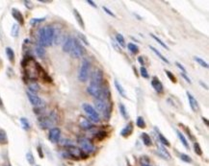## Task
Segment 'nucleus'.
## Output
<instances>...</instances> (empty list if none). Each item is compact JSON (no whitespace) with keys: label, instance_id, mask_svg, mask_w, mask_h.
Here are the masks:
<instances>
[{"label":"nucleus","instance_id":"obj_1","mask_svg":"<svg viewBox=\"0 0 209 166\" xmlns=\"http://www.w3.org/2000/svg\"><path fill=\"white\" fill-rule=\"evenodd\" d=\"M53 36H54V28L51 26L42 27L38 32L39 43L42 47L50 46L53 43Z\"/></svg>","mask_w":209,"mask_h":166},{"label":"nucleus","instance_id":"obj_2","mask_svg":"<svg viewBox=\"0 0 209 166\" xmlns=\"http://www.w3.org/2000/svg\"><path fill=\"white\" fill-rule=\"evenodd\" d=\"M95 109L97 111L98 114H101L104 118L108 120L111 116L112 112V105L111 101H102L95 99Z\"/></svg>","mask_w":209,"mask_h":166},{"label":"nucleus","instance_id":"obj_3","mask_svg":"<svg viewBox=\"0 0 209 166\" xmlns=\"http://www.w3.org/2000/svg\"><path fill=\"white\" fill-rule=\"evenodd\" d=\"M39 125L42 129H47L53 127L58 122V115L55 111L50 112L47 115H44L39 118Z\"/></svg>","mask_w":209,"mask_h":166},{"label":"nucleus","instance_id":"obj_4","mask_svg":"<svg viewBox=\"0 0 209 166\" xmlns=\"http://www.w3.org/2000/svg\"><path fill=\"white\" fill-rule=\"evenodd\" d=\"M86 53V49L84 46L82 45V43L80 41H78V39H74L73 41V44H72V47L71 49V51H69V54L72 58L74 59H78L82 57L83 55H84Z\"/></svg>","mask_w":209,"mask_h":166},{"label":"nucleus","instance_id":"obj_5","mask_svg":"<svg viewBox=\"0 0 209 166\" xmlns=\"http://www.w3.org/2000/svg\"><path fill=\"white\" fill-rule=\"evenodd\" d=\"M89 73H90V62L88 60L83 59L78 72V80L81 82H86L89 78Z\"/></svg>","mask_w":209,"mask_h":166},{"label":"nucleus","instance_id":"obj_6","mask_svg":"<svg viewBox=\"0 0 209 166\" xmlns=\"http://www.w3.org/2000/svg\"><path fill=\"white\" fill-rule=\"evenodd\" d=\"M82 108L84 109V111L87 113V115L90 117V119L95 122V123H98L100 121V116L97 113V111H95V108L92 107V105L90 104H87V103H85V104L82 105Z\"/></svg>","mask_w":209,"mask_h":166},{"label":"nucleus","instance_id":"obj_7","mask_svg":"<svg viewBox=\"0 0 209 166\" xmlns=\"http://www.w3.org/2000/svg\"><path fill=\"white\" fill-rule=\"evenodd\" d=\"M103 71L101 69H95V70L92 72V77H91V83L90 85H97V87H103Z\"/></svg>","mask_w":209,"mask_h":166},{"label":"nucleus","instance_id":"obj_8","mask_svg":"<svg viewBox=\"0 0 209 166\" xmlns=\"http://www.w3.org/2000/svg\"><path fill=\"white\" fill-rule=\"evenodd\" d=\"M78 144L80 146V148L82 149L83 152L90 154V153L95 151V146L92 143V141L90 139L86 137H80L78 139Z\"/></svg>","mask_w":209,"mask_h":166},{"label":"nucleus","instance_id":"obj_9","mask_svg":"<svg viewBox=\"0 0 209 166\" xmlns=\"http://www.w3.org/2000/svg\"><path fill=\"white\" fill-rule=\"evenodd\" d=\"M27 97L29 99L30 103H31L33 106H35V107H37V108L42 107V104H44V102H42V99L40 98L39 96L36 95L35 93H32V92L27 91Z\"/></svg>","mask_w":209,"mask_h":166},{"label":"nucleus","instance_id":"obj_10","mask_svg":"<svg viewBox=\"0 0 209 166\" xmlns=\"http://www.w3.org/2000/svg\"><path fill=\"white\" fill-rule=\"evenodd\" d=\"M60 137H61V130L59 128H52L50 131H49V135L48 138L49 140L53 143H57L60 140Z\"/></svg>","mask_w":209,"mask_h":166},{"label":"nucleus","instance_id":"obj_11","mask_svg":"<svg viewBox=\"0 0 209 166\" xmlns=\"http://www.w3.org/2000/svg\"><path fill=\"white\" fill-rule=\"evenodd\" d=\"M68 153L71 158H75L86 157V155H84V152H83L81 149L75 147V146H71V147H68Z\"/></svg>","mask_w":209,"mask_h":166},{"label":"nucleus","instance_id":"obj_12","mask_svg":"<svg viewBox=\"0 0 209 166\" xmlns=\"http://www.w3.org/2000/svg\"><path fill=\"white\" fill-rule=\"evenodd\" d=\"M151 85L152 88H154V90L157 92V93H162L164 91V87L163 84L161 83V81L159 80L156 76H154L151 80Z\"/></svg>","mask_w":209,"mask_h":166},{"label":"nucleus","instance_id":"obj_13","mask_svg":"<svg viewBox=\"0 0 209 166\" xmlns=\"http://www.w3.org/2000/svg\"><path fill=\"white\" fill-rule=\"evenodd\" d=\"M187 94V97H188V100H189V105H190V107L192 109V111L197 112L198 111V101L196 100L195 97L193 95H192L190 92L187 91L186 92Z\"/></svg>","mask_w":209,"mask_h":166},{"label":"nucleus","instance_id":"obj_14","mask_svg":"<svg viewBox=\"0 0 209 166\" xmlns=\"http://www.w3.org/2000/svg\"><path fill=\"white\" fill-rule=\"evenodd\" d=\"M73 41H74V38L68 36L64 41V43H63V51L69 53V51H71V49L72 47V44H73Z\"/></svg>","mask_w":209,"mask_h":166},{"label":"nucleus","instance_id":"obj_15","mask_svg":"<svg viewBox=\"0 0 209 166\" xmlns=\"http://www.w3.org/2000/svg\"><path fill=\"white\" fill-rule=\"evenodd\" d=\"M12 15H13V18H14L20 25L24 24V18H23L22 14L18 11V10H16L15 8L12 9Z\"/></svg>","mask_w":209,"mask_h":166},{"label":"nucleus","instance_id":"obj_16","mask_svg":"<svg viewBox=\"0 0 209 166\" xmlns=\"http://www.w3.org/2000/svg\"><path fill=\"white\" fill-rule=\"evenodd\" d=\"M132 132H133V123L130 122V123H128V124L125 126L124 129H122L121 132V137H127L132 134Z\"/></svg>","mask_w":209,"mask_h":166},{"label":"nucleus","instance_id":"obj_17","mask_svg":"<svg viewBox=\"0 0 209 166\" xmlns=\"http://www.w3.org/2000/svg\"><path fill=\"white\" fill-rule=\"evenodd\" d=\"M157 152L159 153V155H160L161 157H163V158H165V159H171V154L167 150H166V148L164 147V146L158 145L157 146Z\"/></svg>","mask_w":209,"mask_h":166},{"label":"nucleus","instance_id":"obj_18","mask_svg":"<svg viewBox=\"0 0 209 166\" xmlns=\"http://www.w3.org/2000/svg\"><path fill=\"white\" fill-rule=\"evenodd\" d=\"M63 34L60 29H54V36H53V42L56 44H59L62 41Z\"/></svg>","mask_w":209,"mask_h":166},{"label":"nucleus","instance_id":"obj_19","mask_svg":"<svg viewBox=\"0 0 209 166\" xmlns=\"http://www.w3.org/2000/svg\"><path fill=\"white\" fill-rule=\"evenodd\" d=\"M73 15H74V18L76 19V21H77V23L79 25L81 26V28L82 29H85V23H84V20H83V18H82V16L81 15L79 14L78 11L76 9L73 10Z\"/></svg>","mask_w":209,"mask_h":166},{"label":"nucleus","instance_id":"obj_20","mask_svg":"<svg viewBox=\"0 0 209 166\" xmlns=\"http://www.w3.org/2000/svg\"><path fill=\"white\" fill-rule=\"evenodd\" d=\"M80 127H81V129H83V130L88 131V130H91V129L94 127V126H92L91 121H89L88 119L83 118V120L80 121Z\"/></svg>","mask_w":209,"mask_h":166},{"label":"nucleus","instance_id":"obj_21","mask_svg":"<svg viewBox=\"0 0 209 166\" xmlns=\"http://www.w3.org/2000/svg\"><path fill=\"white\" fill-rule=\"evenodd\" d=\"M114 83H115V87H116V88H117V90H118V92L119 93V95L122 96L124 98H126V97H127V96H126V92H125L124 88H122V85L119 84V83L117 81V80H115Z\"/></svg>","mask_w":209,"mask_h":166},{"label":"nucleus","instance_id":"obj_22","mask_svg":"<svg viewBox=\"0 0 209 166\" xmlns=\"http://www.w3.org/2000/svg\"><path fill=\"white\" fill-rule=\"evenodd\" d=\"M177 137H178V138H179V140L181 141L182 145H183L186 149H189V148H190V146H189V143H188V141H187L186 137H184V134H182V132H181L180 131H177Z\"/></svg>","mask_w":209,"mask_h":166},{"label":"nucleus","instance_id":"obj_23","mask_svg":"<svg viewBox=\"0 0 209 166\" xmlns=\"http://www.w3.org/2000/svg\"><path fill=\"white\" fill-rule=\"evenodd\" d=\"M149 48H150L151 50L155 53V55H156L158 58H160V59H161L162 61H163L164 62H166V64H170V62H169V60H168L167 58H165L164 56H163V54H162V53H161L160 51H159V50H157L156 48H154L153 46H150V45H149Z\"/></svg>","mask_w":209,"mask_h":166},{"label":"nucleus","instance_id":"obj_24","mask_svg":"<svg viewBox=\"0 0 209 166\" xmlns=\"http://www.w3.org/2000/svg\"><path fill=\"white\" fill-rule=\"evenodd\" d=\"M28 88H29V91L32 92V93H37L38 91H40V85H38V83L36 82H32L28 84Z\"/></svg>","mask_w":209,"mask_h":166},{"label":"nucleus","instance_id":"obj_25","mask_svg":"<svg viewBox=\"0 0 209 166\" xmlns=\"http://www.w3.org/2000/svg\"><path fill=\"white\" fill-rule=\"evenodd\" d=\"M119 112H121V114L122 117H124V119H128V118H129V115H128L127 109H126L125 106L122 104V103H119Z\"/></svg>","mask_w":209,"mask_h":166},{"label":"nucleus","instance_id":"obj_26","mask_svg":"<svg viewBox=\"0 0 209 166\" xmlns=\"http://www.w3.org/2000/svg\"><path fill=\"white\" fill-rule=\"evenodd\" d=\"M35 52H36V54H37L38 57H40V58H44L45 56V53H46L44 47H42V46H41L40 44L36 46Z\"/></svg>","mask_w":209,"mask_h":166},{"label":"nucleus","instance_id":"obj_27","mask_svg":"<svg viewBox=\"0 0 209 166\" xmlns=\"http://www.w3.org/2000/svg\"><path fill=\"white\" fill-rule=\"evenodd\" d=\"M141 137L143 139V142H144V144L145 146H150L152 144V142H151V138L147 134V132H143V134H141Z\"/></svg>","mask_w":209,"mask_h":166},{"label":"nucleus","instance_id":"obj_28","mask_svg":"<svg viewBox=\"0 0 209 166\" xmlns=\"http://www.w3.org/2000/svg\"><path fill=\"white\" fill-rule=\"evenodd\" d=\"M6 55H7V57H8L10 62H15V52H14V50H13L11 47L6 48Z\"/></svg>","mask_w":209,"mask_h":166},{"label":"nucleus","instance_id":"obj_29","mask_svg":"<svg viewBox=\"0 0 209 166\" xmlns=\"http://www.w3.org/2000/svg\"><path fill=\"white\" fill-rule=\"evenodd\" d=\"M8 143V137L7 134L4 130L0 129V144H7Z\"/></svg>","mask_w":209,"mask_h":166},{"label":"nucleus","instance_id":"obj_30","mask_svg":"<svg viewBox=\"0 0 209 166\" xmlns=\"http://www.w3.org/2000/svg\"><path fill=\"white\" fill-rule=\"evenodd\" d=\"M116 41H117V43L119 45H121V47H125L126 44H125V39L124 38V36L121 34H117L116 35Z\"/></svg>","mask_w":209,"mask_h":166},{"label":"nucleus","instance_id":"obj_31","mask_svg":"<svg viewBox=\"0 0 209 166\" xmlns=\"http://www.w3.org/2000/svg\"><path fill=\"white\" fill-rule=\"evenodd\" d=\"M136 125L137 127H139L140 129H145V119L143 116H138L137 117V121H136Z\"/></svg>","mask_w":209,"mask_h":166},{"label":"nucleus","instance_id":"obj_32","mask_svg":"<svg viewBox=\"0 0 209 166\" xmlns=\"http://www.w3.org/2000/svg\"><path fill=\"white\" fill-rule=\"evenodd\" d=\"M127 48H128V50L131 53H133V54H137L139 52V46L136 45L135 43H132V42L127 44Z\"/></svg>","mask_w":209,"mask_h":166},{"label":"nucleus","instance_id":"obj_33","mask_svg":"<svg viewBox=\"0 0 209 166\" xmlns=\"http://www.w3.org/2000/svg\"><path fill=\"white\" fill-rule=\"evenodd\" d=\"M150 36H151V38H152V39H154V41H156L158 42V43H159V44H160V45L162 46V47H163V48H165V49H166V50H169V46H168L167 44H166V43H165V42H163V41H161V39H159V38H158V36H155V35H153V34H150Z\"/></svg>","mask_w":209,"mask_h":166},{"label":"nucleus","instance_id":"obj_34","mask_svg":"<svg viewBox=\"0 0 209 166\" xmlns=\"http://www.w3.org/2000/svg\"><path fill=\"white\" fill-rule=\"evenodd\" d=\"M156 131H157V130H156ZM157 132H158V137H159V141H160V142H161V143H162V144H163V145H166V146H170V142H169V140H168V139H167V138H166V137H164V135L161 134V132H158V131H157Z\"/></svg>","mask_w":209,"mask_h":166},{"label":"nucleus","instance_id":"obj_35","mask_svg":"<svg viewBox=\"0 0 209 166\" xmlns=\"http://www.w3.org/2000/svg\"><path fill=\"white\" fill-rule=\"evenodd\" d=\"M20 123L22 125V128L24 129V130H26V131L30 130V124H29V121L27 120V119L24 118V117L20 118Z\"/></svg>","mask_w":209,"mask_h":166},{"label":"nucleus","instance_id":"obj_36","mask_svg":"<svg viewBox=\"0 0 209 166\" xmlns=\"http://www.w3.org/2000/svg\"><path fill=\"white\" fill-rule=\"evenodd\" d=\"M194 60L196 62H198V64L200 65H201L202 67H205V68H208V64L206 62H204L203 60H202L201 58H200V57H194Z\"/></svg>","mask_w":209,"mask_h":166},{"label":"nucleus","instance_id":"obj_37","mask_svg":"<svg viewBox=\"0 0 209 166\" xmlns=\"http://www.w3.org/2000/svg\"><path fill=\"white\" fill-rule=\"evenodd\" d=\"M18 32H19V26L16 24V23H15L14 25H13V27H12V31H11V34L13 36H18Z\"/></svg>","mask_w":209,"mask_h":166},{"label":"nucleus","instance_id":"obj_38","mask_svg":"<svg viewBox=\"0 0 209 166\" xmlns=\"http://www.w3.org/2000/svg\"><path fill=\"white\" fill-rule=\"evenodd\" d=\"M140 73H141V76L143 78L145 79H148L149 78V75H148V69L145 67V66H141L140 68Z\"/></svg>","mask_w":209,"mask_h":166},{"label":"nucleus","instance_id":"obj_39","mask_svg":"<svg viewBox=\"0 0 209 166\" xmlns=\"http://www.w3.org/2000/svg\"><path fill=\"white\" fill-rule=\"evenodd\" d=\"M194 149H195V153L198 155H202V150H201V146H200V144L198 143V142H195V143H194Z\"/></svg>","mask_w":209,"mask_h":166},{"label":"nucleus","instance_id":"obj_40","mask_svg":"<svg viewBox=\"0 0 209 166\" xmlns=\"http://www.w3.org/2000/svg\"><path fill=\"white\" fill-rule=\"evenodd\" d=\"M26 159H27V161H28L31 165L35 164V158H34V157H33L32 153L29 152V153H27V154H26Z\"/></svg>","mask_w":209,"mask_h":166},{"label":"nucleus","instance_id":"obj_41","mask_svg":"<svg viewBox=\"0 0 209 166\" xmlns=\"http://www.w3.org/2000/svg\"><path fill=\"white\" fill-rule=\"evenodd\" d=\"M165 73H166V75L168 76V78L170 79L172 83H177V78H175V76L174 75V73H172L169 70H165Z\"/></svg>","mask_w":209,"mask_h":166},{"label":"nucleus","instance_id":"obj_42","mask_svg":"<svg viewBox=\"0 0 209 166\" xmlns=\"http://www.w3.org/2000/svg\"><path fill=\"white\" fill-rule=\"evenodd\" d=\"M180 158H181V160H183L184 162H187V163L192 162V158L186 154H180Z\"/></svg>","mask_w":209,"mask_h":166},{"label":"nucleus","instance_id":"obj_43","mask_svg":"<svg viewBox=\"0 0 209 166\" xmlns=\"http://www.w3.org/2000/svg\"><path fill=\"white\" fill-rule=\"evenodd\" d=\"M141 166H151L150 163H149L148 158H147V157H144L141 158Z\"/></svg>","mask_w":209,"mask_h":166},{"label":"nucleus","instance_id":"obj_44","mask_svg":"<svg viewBox=\"0 0 209 166\" xmlns=\"http://www.w3.org/2000/svg\"><path fill=\"white\" fill-rule=\"evenodd\" d=\"M62 142V145H64V146H67V147H71V146H73L71 143V140H68V139H62L61 140Z\"/></svg>","mask_w":209,"mask_h":166},{"label":"nucleus","instance_id":"obj_45","mask_svg":"<svg viewBox=\"0 0 209 166\" xmlns=\"http://www.w3.org/2000/svg\"><path fill=\"white\" fill-rule=\"evenodd\" d=\"M44 20V18H33V19H31L30 23H31L32 25H35V24H37V23H40Z\"/></svg>","mask_w":209,"mask_h":166},{"label":"nucleus","instance_id":"obj_46","mask_svg":"<svg viewBox=\"0 0 209 166\" xmlns=\"http://www.w3.org/2000/svg\"><path fill=\"white\" fill-rule=\"evenodd\" d=\"M102 9H103V11L106 13V14H107V15H111V16H113V18H116V15L114 14V13H113V12H111L110 11V10H109L107 7H104V6H103V7H102Z\"/></svg>","mask_w":209,"mask_h":166},{"label":"nucleus","instance_id":"obj_47","mask_svg":"<svg viewBox=\"0 0 209 166\" xmlns=\"http://www.w3.org/2000/svg\"><path fill=\"white\" fill-rule=\"evenodd\" d=\"M78 38L81 39V42L83 41L86 45H88V44H89V42H88V41H87V39H86V36H85L84 35H83V34H78Z\"/></svg>","mask_w":209,"mask_h":166},{"label":"nucleus","instance_id":"obj_48","mask_svg":"<svg viewBox=\"0 0 209 166\" xmlns=\"http://www.w3.org/2000/svg\"><path fill=\"white\" fill-rule=\"evenodd\" d=\"M175 64H177V67H178L179 69H180V70H181L182 72H183V73H186V69L184 68V66L182 65V64H180V62H175Z\"/></svg>","mask_w":209,"mask_h":166},{"label":"nucleus","instance_id":"obj_49","mask_svg":"<svg viewBox=\"0 0 209 166\" xmlns=\"http://www.w3.org/2000/svg\"><path fill=\"white\" fill-rule=\"evenodd\" d=\"M181 76L182 77H183L185 80H186V82L187 83H189V84H192V82H191V80H190V78L188 77V76L186 75V73H183V72H181Z\"/></svg>","mask_w":209,"mask_h":166},{"label":"nucleus","instance_id":"obj_50","mask_svg":"<svg viewBox=\"0 0 209 166\" xmlns=\"http://www.w3.org/2000/svg\"><path fill=\"white\" fill-rule=\"evenodd\" d=\"M105 134H106L105 132H99L97 134V137H99V139H103L105 137Z\"/></svg>","mask_w":209,"mask_h":166},{"label":"nucleus","instance_id":"obj_51","mask_svg":"<svg viewBox=\"0 0 209 166\" xmlns=\"http://www.w3.org/2000/svg\"><path fill=\"white\" fill-rule=\"evenodd\" d=\"M24 4L28 9H32V7H33V5H31V2L30 1H24Z\"/></svg>","mask_w":209,"mask_h":166},{"label":"nucleus","instance_id":"obj_52","mask_svg":"<svg viewBox=\"0 0 209 166\" xmlns=\"http://www.w3.org/2000/svg\"><path fill=\"white\" fill-rule=\"evenodd\" d=\"M185 130H186V132H187V134H188V135H189V137H190V139H194V137H193V135H192V134H191V131L189 130L188 128H185Z\"/></svg>","mask_w":209,"mask_h":166},{"label":"nucleus","instance_id":"obj_53","mask_svg":"<svg viewBox=\"0 0 209 166\" xmlns=\"http://www.w3.org/2000/svg\"><path fill=\"white\" fill-rule=\"evenodd\" d=\"M87 3H88V4L91 5L92 7L97 8V5H95V2H94V1H92V0H87Z\"/></svg>","mask_w":209,"mask_h":166},{"label":"nucleus","instance_id":"obj_54","mask_svg":"<svg viewBox=\"0 0 209 166\" xmlns=\"http://www.w3.org/2000/svg\"><path fill=\"white\" fill-rule=\"evenodd\" d=\"M38 153H39L40 157H41L42 158H44V154H42V148H41V147H38Z\"/></svg>","mask_w":209,"mask_h":166},{"label":"nucleus","instance_id":"obj_55","mask_svg":"<svg viewBox=\"0 0 209 166\" xmlns=\"http://www.w3.org/2000/svg\"><path fill=\"white\" fill-rule=\"evenodd\" d=\"M138 62L142 64V66L145 64V62H144V59H143V57H139L138 58Z\"/></svg>","mask_w":209,"mask_h":166},{"label":"nucleus","instance_id":"obj_56","mask_svg":"<svg viewBox=\"0 0 209 166\" xmlns=\"http://www.w3.org/2000/svg\"><path fill=\"white\" fill-rule=\"evenodd\" d=\"M202 121H203L205 123V125L208 126V120H207V118H205V117H202Z\"/></svg>","mask_w":209,"mask_h":166},{"label":"nucleus","instance_id":"obj_57","mask_svg":"<svg viewBox=\"0 0 209 166\" xmlns=\"http://www.w3.org/2000/svg\"><path fill=\"white\" fill-rule=\"evenodd\" d=\"M2 107H3V101H2L1 97H0V108H2Z\"/></svg>","mask_w":209,"mask_h":166}]
</instances>
